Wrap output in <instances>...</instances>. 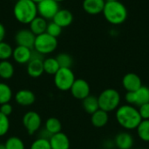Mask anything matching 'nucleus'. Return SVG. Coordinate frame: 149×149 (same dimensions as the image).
Masks as SVG:
<instances>
[{"label":"nucleus","instance_id":"f257e3e1","mask_svg":"<svg viewBox=\"0 0 149 149\" xmlns=\"http://www.w3.org/2000/svg\"><path fill=\"white\" fill-rule=\"evenodd\" d=\"M116 119L122 127L128 130L137 128L142 120L138 109L130 105H125L118 107L116 111Z\"/></svg>","mask_w":149,"mask_h":149},{"label":"nucleus","instance_id":"f03ea898","mask_svg":"<svg viewBox=\"0 0 149 149\" xmlns=\"http://www.w3.org/2000/svg\"><path fill=\"white\" fill-rule=\"evenodd\" d=\"M102 13L108 23L115 25L124 23L127 18V7L120 0L106 2Z\"/></svg>","mask_w":149,"mask_h":149},{"label":"nucleus","instance_id":"7ed1b4c3","mask_svg":"<svg viewBox=\"0 0 149 149\" xmlns=\"http://www.w3.org/2000/svg\"><path fill=\"white\" fill-rule=\"evenodd\" d=\"M16 19L24 24H30L37 16V4L31 0H17L13 9Z\"/></svg>","mask_w":149,"mask_h":149},{"label":"nucleus","instance_id":"20e7f679","mask_svg":"<svg viewBox=\"0 0 149 149\" xmlns=\"http://www.w3.org/2000/svg\"><path fill=\"white\" fill-rule=\"evenodd\" d=\"M98 101L100 109L108 113L118 108L120 102V95L115 89L108 88L100 94Z\"/></svg>","mask_w":149,"mask_h":149},{"label":"nucleus","instance_id":"39448f33","mask_svg":"<svg viewBox=\"0 0 149 149\" xmlns=\"http://www.w3.org/2000/svg\"><path fill=\"white\" fill-rule=\"evenodd\" d=\"M58 46V40L56 38L45 32L36 36L34 43V50L42 55L50 54L53 52Z\"/></svg>","mask_w":149,"mask_h":149},{"label":"nucleus","instance_id":"423d86ee","mask_svg":"<svg viewBox=\"0 0 149 149\" xmlns=\"http://www.w3.org/2000/svg\"><path fill=\"white\" fill-rule=\"evenodd\" d=\"M75 75L71 68H59L54 75V84L60 91H69L75 81Z\"/></svg>","mask_w":149,"mask_h":149},{"label":"nucleus","instance_id":"0eeeda50","mask_svg":"<svg viewBox=\"0 0 149 149\" xmlns=\"http://www.w3.org/2000/svg\"><path fill=\"white\" fill-rule=\"evenodd\" d=\"M38 14L39 17L47 19H52L59 10L58 3L54 0H43L37 4Z\"/></svg>","mask_w":149,"mask_h":149},{"label":"nucleus","instance_id":"6e6552de","mask_svg":"<svg viewBox=\"0 0 149 149\" xmlns=\"http://www.w3.org/2000/svg\"><path fill=\"white\" fill-rule=\"evenodd\" d=\"M23 124L27 133L31 135L40 129L42 120L38 113L34 111H29L23 117Z\"/></svg>","mask_w":149,"mask_h":149},{"label":"nucleus","instance_id":"1a4fd4ad","mask_svg":"<svg viewBox=\"0 0 149 149\" xmlns=\"http://www.w3.org/2000/svg\"><path fill=\"white\" fill-rule=\"evenodd\" d=\"M70 91L75 99L83 100L90 95V86L85 79H77L73 82Z\"/></svg>","mask_w":149,"mask_h":149},{"label":"nucleus","instance_id":"9d476101","mask_svg":"<svg viewBox=\"0 0 149 149\" xmlns=\"http://www.w3.org/2000/svg\"><path fill=\"white\" fill-rule=\"evenodd\" d=\"M36 35L28 29H22L18 31L15 36V40L17 45L24 46L30 49H33Z\"/></svg>","mask_w":149,"mask_h":149},{"label":"nucleus","instance_id":"9b49d317","mask_svg":"<svg viewBox=\"0 0 149 149\" xmlns=\"http://www.w3.org/2000/svg\"><path fill=\"white\" fill-rule=\"evenodd\" d=\"M122 85L127 92H135L141 86H142V82L137 74L129 72L124 76L122 79Z\"/></svg>","mask_w":149,"mask_h":149},{"label":"nucleus","instance_id":"f8f14e48","mask_svg":"<svg viewBox=\"0 0 149 149\" xmlns=\"http://www.w3.org/2000/svg\"><path fill=\"white\" fill-rule=\"evenodd\" d=\"M49 141L52 149H70V140L68 136L62 132L52 134Z\"/></svg>","mask_w":149,"mask_h":149},{"label":"nucleus","instance_id":"ddd939ff","mask_svg":"<svg viewBox=\"0 0 149 149\" xmlns=\"http://www.w3.org/2000/svg\"><path fill=\"white\" fill-rule=\"evenodd\" d=\"M15 100L20 106L29 107L35 102L36 97H35V94L33 93V92H31V90L22 89L16 93Z\"/></svg>","mask_w":149,"mask_h":149},{"label":"nucleus","instance_id":"4468645a","mask_svg":"<svg viewBox=\"0 0 149 149\" xmlns=\"http://www.w3.org/2000/svg\"><path fill=\"white\" fill-rule=\"evenodd\" d=\"M105 4V0H84L83 9L90 15H98L103 11Z\"/></svg>","mask_w":149,"mask_h":149},{"label":"nucleus","instance_id":"2eb2a0df","mask_svg":"<svg viewBox=\"0 0 149 149\" xmlns=\"http://www.w3.org/2000/svg\"><path fill=\"white\" fill-rule=\"evenodd\" d=\"M52 21L58 24L61 28L69 26L72 21H73V15L72 13L66 9L58 10V11L56 13L54 17L52 18Z\"/></svg>","mask_w":149,"mask_h":149},{"label":"nucleus","instance_id":"dca6fc26","mask_svg":"<svg viewBox=\"0 0 149 149\" xmlns=\"http://www.w3.org/2000/svg\"><path fill=\"white\" fill-rule=\"evenodd\" d=\"M44 59L43 58H31L27 63V73L31 78H38L44 73Z\"/></svg>","mask_w":149,"mask_h":149},{"label":"nucleus","instance_id":"f3484780","mask_svg":"<svg viewBox=\"0 0 149 149\" xmlns=\"http://www.w3.org/2000/svg\"><path fill=\"white\" fill-rule=\"evenodd\" d=\"M32 50L24 46L17 45L12 52V57L14 60L18 64H27L31 58Z\"/></svg>","mask_w":149,"mask_h":149},{"label":"nucleus","instance_id":"a211bd4d","mask_svg":"<svg viewBox=\"0 0 149 149\" xmlns=\"http://www.w3.org/2000/svg\"><path fill=\"white\" fill-rule=\"evenodd\" d=\"M134 139L128 133H120L115 138V145L119 149H131Z\"/></svg>","mask_w":149,"mask_h":149},{"label":"nucleus","instance_id":"6ab92c4d","mask_svg":"<svg viewBox=\"0 0 149 149\" xmlns=\"http://www.w3.org/2000/svg\"><path fill=\"white\" fill-rule=\"evenodd\" d=\"M47 22L45 18L37 16L29 24H30V30L36 35L38 36L40 34H43L46 31L47 27Z\"/></svg>","mask_w":149,"mask_h":149},{"label":"nucleus","instance_id":"aec40b11","mask_svg":"<svg viewBox=\"0 0 149 149\" xmlns=\"http://www.w3.org/2000/svg\"><path fill=\"white\" fill-rule=\"evenodd\" d=\"M108 119L109 117H108L107 112L99 109L92 114L91 121H92V124L95 127H102L107 125Z\"/></svg>","mask_w":149,"mask_h":149},{"label":"nucleus","instance_id":"412c9836","mask_svg":"<svg viewBox=\"0 0 149 149\" xmlns=\"http://www.w3.org/2000/svg\"><path fill=\"white\" fill-rule=\"evenodd\" d=\"M83 107L87 113L92 115L93 113L100 109L98 98L93 95L87 96L86 99L83 100Z\"/></svg>","mask_w":149,"mask_h":149},{"label":"nucleus","instance_id":"4be33fe9","mask_svg":"<svg viewBox=\"0 0 149 149\" xmlns=\"http://www.w3.org/2000/svg\"><path fill=\"white\" fill-rule=\"evenodd\" d=\"M135 103L134 105L141 106L143 104L149 103V88L148 86H142L137 91L134 92Z\"/></svg>","mask_w":149,"mask_h":149},{"label":"nucleus","instance_id":"5701e85b","mask_svg":"<svg viewBox=\"0 0 149 149\" xmlns=\"http://www.w3.org/2000/svg\"><path fill=\"white\" fill-rule=\"evenodd\" d=\"M45 129L50 134H55L61 132L62 129V124L60 120L57 118L52 117L46 120L45 123Z\"/></svg>","mask_w":149,"mask_h":149},{"label":"nucleus","instance_id":"b1692460","mask_svg":"<svg viewBox=\"0 0 149 149\" xmlns=\"http://www.w3.org/2000/svg\"><path fill=\"white\" fill-rule=\"evenodd\" d=\"M44 72L49 75H55V73L59 70V65L56 58H48L44 59Z\"/></svg>","mask_w":149,"mask_h":149},{"label":"nucleus","instance_id":"393cba45","mask_svg":"<svg viewBox=\"0 0 149 149\" xmlns=\"http://www.w3.org/2000/svg\"><path fill=\"white\" fill-rule=\"evenodd\" d=\"M14 74V66L8 60L0 61V78L3 79H10Z\"/></svg>","mask_w":149,"mask_h":149},{"label":"nucleus","instance_id":"a878e982","mask_svg":"<svg viewBox=\"0 0 149 149\" xmlns=\"http://www.w3.org/2000/svg\"><path fill=\"white\" fill-rule=\"evenodd\" d=\"M12 99L11 88L5 83L0 82V105L10 103Z\"/></svg>","mask_w":149,"mask_h":149},{"label":"nucleus","instance_id":"bb28decb","mask_svg":"<svg viewBox=\"0 0 149 149\" xmlns=\"http://www.w3.org/2000/svg\"><path fill=\"white\" fill-rule=\"evenodd\" d=\"M137 133L139 137L144 141H149V120H142L137 127Z\"/></svg>","mask_w":149,"mask_h":149},{"label":"nucleus","instance_id":"cd10ccee","mask_svg":"<svg viewBox=\"0 0 149 149\" xmlns=\"http://www.w3.org/2000/svg\"><path fill=\"white\" fill-rule=\"evenodd\" d=\"M4 146L6 149H25L24 141L17 136H12L7 139Z\"/></svg>","mask_w":149,"mask_h":149},{"label":"nucleus","instance_id":"c85d7f7f","mask_svg":"<svg viewBox=\"0 0 149 149\" xmlns=\"http://www.w3.org/2000/svg\"><path fill=\"white\" fill-rule=\"evenodd\" d=\"M13 49L12 47L6 42H0V61L8 60L10 57H12Z\"/></svg>","mask_w":149,"mask_h":149},{"label":"nucleus","instance_id":"c756f323","mask_svg":"<svg viewBox=\"0 0 149 149\" xmlns=\"http://www.w3.org/2000/svg\"><path fill=\"white\" fill-rule=\"evenodd\" d=\"M56 59L60 68H71L72 65V58L68 53H59L56 57Z\"/></svg>","mask_w":149,"mask_h":149},{"label":"nucleus","instance_id":"7c9ffc66","mask_svg":"<svg viewBox=\"0 0 149 149\" xmlns=\"http://www.w3.org/2000/svg\"><path fill=\"white\" fill-rule=\"evenodd\" d=\"M62 29L63 28H61L58 24H57L56 23H54L52 21V22H50V23L47 24V27H46V31L45 32L57 38L58 36H60V34L62 32Z\"/></svg>","mask_w":149,"mask_h":149},{"label":"nucleus","instance_id":"2f4dec72","mask_svg":"<svg viewBox=\"0 0 149 149\" xmlns=\"http://www.w3.org/2000/svg\"><path fill=\"white\" fill-rule=\"evenodd\" d=\"M30 149H52V148L49 140L38 138L31 143Z\"/></svg>","mask_w":149,"mask_h":149},{"label":"nucleus","instance_id":"473e14b6","mask_svg":"<svg viewBox=\"0 0 149 149\" xmlns=\"http://www.w3.org/2000/svg\"><path fill=\"white\" fill-rule=\"evenodd\" d=\"M10 129L9 117L0 113V137L5 135Z\"/></svg>","mask_w":149,"mask_h":149},{"label":"nucleus","instance_id":"72a5a7b5","mask_svg":"<svg viewBox=\"0 0 149 149\" xmlns=\"http://www.w3.org/2000/svg\"><path fill=\"white\" fill-rule=\"evenodd\" d=\"M138 111L141 117V120H149V103H146L140 106Z\"/></svg>","mask_w":149,"mask_h":149},{"label":"nucleus","instance_id":"f704fd0d","mask_svg":"<svg viewBox=\"0 0 149 149\" xmlns=\"http://www.w3.org/2000/svg\"><path fill=\"white\" fill-rule=\"evenodd\" d=\"M13 112V107L10 103H4L0 105V113L3 115L9 117Z\"/></svg>","mask_w":149,"mask_h":149},{"label":"nucleus","instance_id":"c9c22d12","mask_svg":"<svg viewBox=\"0 0 149 149\" xmlns=\"http://www.w3.org/2000/svg\"><path fill=\"white\" fill-rule=\"evenodd\" d=\"M126 100L128 104L134 105L135 103V98H134V92H127L126 94Z\"/></svg>","mask_w":149,"mask_h":149},{"label":"nucleus","instance_id":"e433bc0d","mask_svg":"<svg viewBox=\"0 0 149 149\" xmlns=\"http://www.w3.org/2000/svg\"><path fill=\"white\" fill-rule=\"evenodd\" d=\"M4 37H5V28H4V26L0 23V42L3 41Z\"/></svg>","mask_w":149,"mask_h":149},{"label":"nucleus","instance_id":"4c0bfd02","mask_svg":"<svg viewBox=\"0 0 149 149\" xmlns=\"http://www.w3.org/2000/svg\"><path fill=\"white\" fill-rule=\"evenodd\" d=\"M31 1H32L33 3H35L36 4H38V3H40V2H42L43 0H31Z\"/></svg>","mask_w":149,"mask_h":149},{"label":"nucleus","instance_id":"58836bf2","mask_svg":"<svg viewBox=\"0 0 149 149\" xmlns=\"http://www.w3.org/2000/svg\"><path fill=\"white\" fill-rule=\"evenodd\" d=\"M0 149H6L5 148V146H4V144H0Z\"/></svg>","mask_w":149,"mask_h":149},{"label":"nucleus","instance_id":"ea45409f","mask_svg":"<svg viewBox=\"0 0 149 149\" xmlns=\"http://www.w3.org/2000/svg\"><path fill=\"white\" fill-rule=\"evenodd\" d=\"M106 2H113V1H119V0H105Z\"/></svg>","mask_w":149,"mask_h":149},{"label":"nucleus","instance_id":"a19ab883","mask_svg":"<svg viewBox=\"0 0 149 149\" xmlns=\"http://www.w3.org/2000/svg\"><path fill=\"white\" fill-rule=\"evenodd\" d=\"M54 1H56V2H58V3H59V2H62V1H64V0H54Z\"/></svg>","mask_w":149,"mask_h":149}]
</instances>
